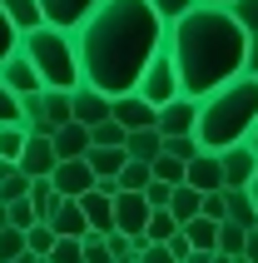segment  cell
<instances>
[{
    "label": "cell",
    "mask_w": 258,
    "mask_h": 263,
    "mask_svg": "<svg viewBox=\"0 0 258 263\" xmlns=\"http://www.w3.org/2000/svg\"><path fill=\"white\" fill-rule=\"evenodd\" d=\"M164 20L149 0H100L95 10L75 25V60L80 80L104 89L109 100L129 95L139 80L144 60L164 45Z\"/></svg>",
    "instance_id": "obj_1"
},
{
    "label": "cell",
    "mask_w": 258,
    "mask_h": 263,
    "mask_svg": "<svg viewBox=\"0 0 258 263\" xmlns=\"http://www.w3.org/2000/svg\"><path fill=\"white\" fill-rule=\"evenodd\" d=\"M164 40H169V55H174V65H179V85H184L189 100H204V95L218 89L224 80L244 74L248 30L233 20L229 5L194 0L179 20H169Z\"/></svg>",
    "instance_id": "obj_2"
},
{
    "label": "cell",
    "mask_w": 258,
    "mask_h": 263,
    "mask_svg": "<svg viewBox=\"0 0 258 263\" xmlns=\"http://www.w3.org/2000/svg\"><path fill=\"white\" fill-rule=\"evenodd\" d=\"M258 119V74H233L218 89H209L199 100V119H194V134H199L204 149H229L238 139H248Z\"/></svg>",
    "instance_id": "obj_3"
},
{
    "label": "cell",
    "mask_w": 258,
    "mask_h": 263,
    "mask_svg": "<svg viewBox=\"0 0 258 263\" xmlns=\"http://www.w3.org/2000/svg\"><path fill=\"white\" fill-rule=\"evenodd\" d=\"M20 50L30 55V65H35V74H40V85H45V89H75V85H80L75 30L40 20V25L20 30Z\"/></svg>",
    "instance_id": "obj_4"
},
{
    "label": "cell",
    "mask_w": 258,
    "mask_h": 263,
    "mask_svg": "<svg viewBox=\"0 0 258 263\" xmlns=\"http://www.w3.org/2000/svg\"><path fill=\"white\" fill-rule=\"evenodd\" d=\"M134 95H144L154 109H159V104H169L174 95H184V85H179V65H174V55H169V40L144 60L139 80H134Z\"/></svg>",
    "instance_id": "obj_5"
},
{
    "label": "cell",
    "mask_w": 258,
    "mask_h": 263,
    "mask_svg": "<svg viewBox=\"0 0 258 263\" xmlns=\"http://www.w3.org/2000/svg\"><path fill=\"white\" fill-rule=\"evenodd\" d=\"M144 223H149V199H144V189H119L115 194V229L129 234V238H139Z\"/></svg>",
    "instance_id": "obj_6"
},
{
    "label": "cell",
    "mask_w": 258,
    "mask_h": 263,
    "mask_svg": "<svg viewBox=\"0 0 258 263\" xmlns=\"http://www.w3.org/2000/svg\"><path fill=\"white\" fill-rule=\"evenodd\" d=\"M50 184H55V194H65V199H80L85 189H95V169H89L85 154H80V159H60L55 169H50Z\"/></svg>",
    "instance_id": "obj_7"
},
{
    "label": "cell",
    "mask_w": 258,
    "mask_h": 263,
    "mask_svg": "<svg viewBox=\"0 0 258 263\" xmlns=\"http://www.w3.org/2000/svg\"><path fill=\"white\" fill-rule=\"evenodd\" d=\"M15 164H20L30 179H45V174H50V169L60 164L55 139H50V134H35V129H30V134H25V149H20V159H15Z\"/></svg>",
    "instance_id": "obj_8"
},
{
    "label": "cell",
    "mask_w": 258,
    "mask_h": 263,
    "mask_svg": "<svg viewBox=\"0 0 258 263\" xmlns=\"http://www.w3.org/2000/svg\"><path fill=\"white\" fill-rule=\"evenodd\" d=\"M218 164H224V189H233V184H248L258 169V149L248 144V139H238V144L218 149Z\"/></svg>",
    "instance_id": "obj_9"
},
{
    "label": "cell",
    "mask_w": 258,
    "mask_h": 263,
    "mask_svg": "<svg viewBox=\"0 0 258 263\" xmlns=\"http://www.w3.org/2000/svg\"><path fill=\"white\" fill-rule=\"evenodd\" d=\"M194 119H199V100L189 95H174L169 104H159V134H194Z\"/></svg>",
    "instance_id": "obj_10"
},
{
    "label": "cell",
    "mask_w": 258,
    "mask_h": 263,
    "mask_svg": "<svg viewBox=\"0 0 258 263\" xmlns=\"http://www.w3.org/2000/svg\"><path fill=\"white\" fill-rule=\"evenodd\" d=\"M184 184H194L199 194L224 189V164H218V149H199V154L184 164Z\"/></svg>",
    "instance_id": "obj_11"
},
{
    "label": "cell",
    "mask_w": 258,
    "mask_h": 263,
    "mask_svg": "<svg viewBox=\"0 0 258 263\" xmlns=\"http://www.w3.org/2000/svg\"><path fill=\"white\" fill-rule=\"evenodd\" d=\"M45 223L55 229V238L60 234H65V238H85L89 234V219H85V209H80V199H65V194H60L55 209L45 214Z\"/></svg>",
    "instance_id": "obj_12"
},
{
    "label": "cell",
    "mask_w": 258,
    "mask_h": 263,
    "mask_svg": "<svg viewBox=\"0 0 258 263\" xmlns=\"http://www.w3.org/2000/svg\"><path fill=\"white\" fill-rule=\"evenodd\" d=\"M70 100H75V119H80V124H100V119H109V109H115V100H109L104 89L85 85V80L70 89Z\"/></svg>",
    "instance_id": "obj_13"
},
{
    "label": "cell",
    "mask_w": 258,
    "mask_h": 263,
    "mask_svg": "<svg viewBox=\"0 0 258 263\" xmlns=\"http://www.w3.org/2000/svg\"><path fill=\"white\" fill-rule=\"evenodd\" d=\"M0 80L15 89V95H30V89H40V74H35V65H30V55L15 45L10 55L0 60Z\"/></svg>",
    "instance_id": "obj_14"
},
{
    "label": "cell",
    "mask_w": 258,
    "mask_h": 263,
    "mask_svg": "<svg viewBox=\"0 0 258 263\" xmlns=\"http://www.w3.org/2000/svg\"><path fill=\"white\" fill-rule=\"evenodd\" d=\"M109 115H115L124 129H144V124H154V119H159V109L144 100V95L129 89V95H115V109H109Z\"/></svg>",
    "instance_id": "obj_15"
},
{
    "label": "cell",
    "mask_w": 258,
    "mask_h": 263,
    "mask_svg": "<svg viewBox=\"0 0 258 263\" xmlns=\"http://www.w3.org/2000/svg\"><path fill=\"white\" fill-rule=\"evenodd\" d=\"M80 209H85V219H89V234H109L115 229V194L85 189L80 194Z\"/></svg>",
    "instance_id": "obj_16"
},
{
    "label": "cell",
    "mask_w": 258,
    "mask_h": 263,
    "mask_svg": "<svg viewBox=\"0 0 258 263\" xmlns=\"http://www.w3.org/2000/svg\"><path fill=\"white\" fill-rule=\"evenodd\" d=\"M50 139H55L60 159H80V154H89V144H95V139H89V124H80V119H65Z\"/></svg>",
    "instance_id": "obj_17"
},
{
    "label": "cell",
    "mask_w": 258,
    "mask_h": 263,
    "mask_svg": "<svg viewBox=\"0 0 258 263\" xmlns=\"http://www.w3.org/2000/svg\"><path fill=\"white\" fill-rule=\"evenodd\" d=\"M100 0H40V15L50 20V25H65V30H75L80 20H85L89 10H95Z\"/></svg>",
    "instance_id": "obj_18"
},
{
    "label": "cell",
    "mask_w": 258,
    "mask_h": 263,
    "mask_svg": "<svg viewBox=\"0 0 258 263\" xmlns=\"http://www.w3.org/2000/svg\"><path fill=\"white\" fill-rule=\"evenodd\" d=\"M89 169H95V179H119V169H124V144H89Z\"/></svg>",
    "instance_id": "obj_19"
},
{
    "label": "cell",
    "mask_w": 258,
    "mask_h": 263,
    "mask_svg": "<svg viewBox=\"0 0 258 263\" xmlns=\"http://www.w3.org/2000/svg\"><path fill=\"white\" fill-rule=\"evenodd\" d=\"M159 149H164L159 124H144V129H129V134H124V154H129V159H144V164H149Z\"/></svg>",
    "instance_id": "obj_20"
},
{
    "label": "cell",
    "mask_w": 258,
    "mask_h": 263,
    "mask_svg": "<svg viewBox=\"0 0 258 263\" xmlns=\"http://www.w3.org/2000/svg\"><path fill=\"white\" fill-rule=\"evenodd\" d=\"M224 199H229V219H238L244 229H253V223H258V199L248 194V184H233V189H224Z\"/></svg>",
    "instance_id": "obj_21"
},
{
    "label": "cell",
    "mask_w": 258,
    "mask_h": 263,
    "mask_svg": "<svg viewBox=\"0 0 258 263\" xmlns=\"http://www.w3.org/2000/svg\"><path fill=\"white\" fill-rule=\"evenodd\" d=\"M45 95V129L55 134L65 119H75V100H70V89H40Z\"/></svg>",
    "instance_id": "obj_22"
},
{
    "label": "cell",
    "mask_w": 258,
    "mask_h": 263,
    "mask_svg": "<svg viewBox=\"0 0 258 263\" xmlns=\"http://www.w3.org/2000/svg\"><path fill=\"white\" fill-rule=\"evenodd\" d=\"M179 229L189 234L194 249H218V219H209V214H194V219H184Z\"/></svg>",
    "instance_id": "obj_23"
},
{
    "label": "cell",
    "mask_w": 258,
    "mask_h": 263,
    "mask_svg": "<svg viewBox=\"0 0 258 263\" xmlns=\"http://www.w3.org/2000/svg\"><path fill=\"white\" fill-rule=\"evenodd\" d=\"M199 204H204V194L194 189V184H174V194H169V214H174L179 223L194 219V214H199Z\"/></svg>",
    "instance_id": "obj_24"
},
{
    "label": "cell",
    "mask_w": 258,
    "mask_h": 263,
    "mask_svg": "<svg viewBox=\"0 0 258 263\" xmlns=\"http://www.w3.org/2000/svg\"><path fill=\"white\" fill-rule=\"evenodd\" d=\"M179 234V219H174L169 209H149V223H144V238L149 243H169Z\"/></svg>",
    "instance_id": "obj_25"
},
{
    "label": "cell",
    "mask_w": 258,
    "mask_h": 263,
    "mask_svg": "<svg viewBox=\"0 0 258 263\" xmlns=\"http://www.w3.org/2000/svg\"><path fill=\"white\" fill-rule=\"evenodd\" d=\"M184 164L179 154H169V149H159L154 159H149V169H154V179H164V184H184Z\"/></svg>",
    "instance_id": "obj_26"
},
{
    "label": "cell",
    "mask_w": 258,
    "mask_h": 263,
    "mask_svg": "<svg viewBox=\"0 0 258 263\" xmlns=\"http://www.w3.org/2000/svg\"><path fill=\"white\" fill-rule=\"evenodd\" d=\"M25 194H30V174L20 169V164L0 174V204H10V199H25Z\"/></svg>",
    "instance_id": "obj_27"
},
{
    "label": "cell",
    "mask_w": 258,
    "mask_h": 263,
    "mask_svg": "<svg viewBox=\"0 0 258 263\" xmlns=\"http://www.w3.org/2000/svg\"><path fill=\"white\" fill-rule=\"evenodd\" d=\"M244 238L248 229L238 219H218V253H244Z\"/></svg>",
    "instance_id": "obj_28"
},
{
    "label": "cell",
    "mask_w": 258,
    "mask_h": 263,
    "mask_svg": "<svg viewBox=\"0 0 258 263\" xmlns=\"http://www.w3.org/2000/svg\"><path fill=\"white\" fill-rule=\"evenodd\" d=\"M25 124L15 119V124H0V159H20V149H25Z\"/></svg>",
    "instance_id": "obj_29"
},
{
    "label": "cell",
    "mask_w": 258,
    "mask_h": 263,
    "mask_svg": "<svg viewBox=\"0 0 258 263\" xmlns=\"http://www.w3.org/2000/svg\"><path fill=\"white\" fill-rule=\"evenodd\" d=\"M5 15H10L20 30H30V25H40L45 15H40V0H5Z\"/></svg>",
    "instance_id": "obj_30"
},
{
    "label": "cell",
    "mask_w": 258,
    "mask_h": 263,
    "mask_svg": "<svg viewBox=\"0 0 258 263\" xmlns=\"http://www.w3.org/2000/svg\"><path fill=\"white\" fill-rule=\"evenodd\" d=\"M25 199L35 204V214L45 219V214L55 209V199H60V194H55V184H50V174H45V179H30V194H25Z\"/></svg>",
    "instance_id": "obj_31"
},
{
    "label": "cell",
    "mask_w": 258,
    "mask_h": 263,
    "mask_svg": "<svg viewBox=\"0 0 258 263\" xmlns=\"http://www.w3.org/2000/svg\"><path fill=\"white\" fill-rule=\"evenodd\" d=\"M25 249H30V253H45V258H50V249H55V229H50L45 219H35V223L25 229Z\"/></svg>",
    "instance_id": "obj_32"
},
{
    "label": "cell",
    "mask_w": 258,
    "mask_h": 263,
    "mask_svg": "<svg viewBox=\"0 0 258 263\" xmlns=\"http://www.w3.org/2000/svg\"><path fill=\"white\" fill-rule=\"evenodd\" d=\"M149 179H154V169H149L144 159H124V169H119V189H144Z\"/></svg>",
    "instance_id": "obj_33"
},
{
    "label": "cell",
    "mask_w": 258,
    "mask_h": 263,
    "mask_svg": "<svg viewBox=\"0 0 258 263\" xmlns=\"http://www.w3.org/2000/svg\"><path fill=\"white\" fill-rule=\"evenodd\" d=\"M50 263H85V238H55V249H50Z\"/></svg>",
    "instance_id": "obj_34"
},
{
    "label": "cell",
    "mask_w": 258,
    "mask_h": 263,
    "mask_svg": "<svg viewBox=\"0 0 258 263\" xmlns=\"http://www.w3.org/2000/svg\"><path fill=\"white\" fill-rule=\"evenodd\" d=\"M124 124H119V119L115 115H109V119H100V124H89V139H95V144H124Z\"/></svg>",
    "instance_id": "obj_35"
},
{
    "label": "cell",
    "mask_w": 258,
    "mask_h": 263,
    "mask_svg": "<svg viewBox=\"0 0 258 263\" xmlns=\"http://www.w3.org/2000/svg\"><path fill=\"white\" fill-rule=\"evenodd\" d=\"M15 253H25V229L5 223V229H0V263H10Z\"/></svg>",
    "instance_id": "obj_36"
},
{
    "label": "cell",
    "mask_w": 258,
    "mask_h": 263,
    "mask_svg": "<svg viewBox=\"0 0 258 263\" xmlns=\"http://www.w3.org/2000/svg\"><path fill=\"white\" fill-rule=\"evenodd\" d=\"M85 263H115V249L104 234H85Z\"/></svg>",
    "instance_id": "obj_37"
},
{
    "label": "cell",
    "mask_w": 258,
    "mask_h": 263,
    "mask_svg": "<svg viewBox=\"0 0 258 263\" xmlns=\"http://www.w3.org/2000/svg\"><path fill=\"white\" fill-rule=\"evenodd\" d=\"M164 149H169V154H179V159H194V154H199V134H164Z\"/></svg>",
    "instance_id": "obj_38"
},
{
    "label": "cell",
    "mask_w": 258,
    "mask_h": 263,
    "mask_svg": "<svg viewBox=\"0 0 258 263\" xmlns=\"http://www.w3.org/2000/svg\"><path fill=\"white\" fill-rule=\"evenodd\" d=\"M5 219H10L15 229H30L40 214H35V204H30V199H10V204H5Z\"/></svg>",
    "instance_id": "obj_39"
},
{
    "label": "cell",
    "mask_w": 258,
    "mask_h": 263,
    "mask_svg": "<svg viewBox=\"0 0 258 263\" xmlns=\"http://www.w3.org/2000/svg\"><path fill=\"white\" fill-rule=\"evenodd\" d=\"M229 10H233V20H238L248 35L258 30V0H229Z\"/></svg>",
    "instance_id": "obj_40"
},
{
    "label": "cell",
    "mask_w": 258,
    "mask_h": 263,
    "mask_svg": "<svg viewBox=\"0 0 258 263\" xmlns=\"http://www.w3.org/2000/svg\"><path fill=\"white\" fill-rule=\"evenodd\" d=\"M15 45H20V25H15L10 15H5V5H0V60L10 55Z\"/></svg>",
    "instance_id": "obj_41"
},
{
    "label": "cell",
    "mask_w": 258,
    "mask_h": 263,
    "mask_svg": "<svg viewBox=\"0 0 258 263\" xmlns=\"http://www.w3.org/2000/svg\"><path fill=\"white\" fill-rule=\"evenodd\" d=\"M15 119H20V95L0 80V124H15Z\"/></svg>",
    "instance_id": "obj_42"
},
{
    "label": "cell",
    "mask_w": 258,
    "mask_h": 263,
    "mask_svg": "<svg viewBox=\"0 0 258 263\" xmlns=\"http://www.w3.org/2000/svg\"><path fill=\"white\" fill-rule=\"evenodd\" d=\"M199 214H209V219H229V199H224V189H209V194H204Z\"/></svg>",
    "instance_id": "obj_43"
},
{
    "label": "cell",
    "mask_w": 258,
    "mask_h": 263,
    "mask_svg": "<svg viewBox=\"0 0 258 263\" xmlns=\"http://www.w3.org/2000/svg\"><path fill=\"white\" fill-rule=\"evenodd\" d=\"M169 194H174V184H164V179H149V184H144L149 209H169Z\"/></svg>",
    "instance_id": "obj_44"
},
{
    "label": "cell",
    "mask_w": 258,
    "mask_h": 263,
    "mask_svg": "<svg viewBox=\"0 0 258 263\" xmlns=\"http://www.w3.org/2000/svg\"><path fill=\"white\" fill-rule=\"evenodd\" d=\"M149 5H154V10H159V20L169 25V20H179V15H184L194 0H149Z\"/></svg>",
    "instance_id": "obj_45"
},
{
    "label": "cell",
    "mask_w": 258,
    "mask_h": 263,
    "mask_svg": "<svg viewBox=\"0 0 258 263\" xmlns=\"http://www.w3.org/2000/svg\"><path fill=\"white\" fill-rule=\"evenodd\" d=\"M134 253H139V263H179L169 253V243H144V249H134Z\"/></svg>",
    "instance_id": "obj_46"
},
{
    "label": "cell",
    "mask_w": 258,
    "mask_h": 263,
    "mask_svg": "<svg viewBox=\"0 0 258 263\" xmlns=\"http://www.w3.org/2000/svg\"><path fill=\"white\" fill-rule=\"evenodd\" d=\"M189 249H194V243H189V234H184V229H179V234L169 238V253H174V258H179V263H184V258H189Z\"/></svg>",
    "instance_id": "obj_47"
},
{
    "label": "cell",
    "mask_w": 258,
    "mask_h": 263,
    "mask_svg": "<svg viewBox=\"0 0 258 263\" xmlns=\"http://www.w3.org/2000/svg\"><path fill=\"white\" fill-rule=\"evenodd\" d=\"M244 70H248V74H258V30L248 35V55H244Z\"/></svg>",
    "instance_id": "obj_48"
},
{
    "label": "cell",
    "mask_w": 258,
    "mask_h": 263,
    "mask_svg": "<svg viewBox=\"0 0 258 263\" xmlns=\"http://www.w3.org/2000/svg\"><path fill=\"white\" fill-rule=\"evenodd\" d=\"M244 258L258 263V229H248V238H244Z\"/></svg>",
    "instance_id": "obj_49"
},
{
    "label": "cell",
    "mask_w": 258,
    "mask_h": 263,
    "mask_svg": "<svg viewBox=\"0 0 258 263\" xmlns=\"http://www.w3.org/2000/svg\"><path fill=\"white\" fill-rule=\"evenodd\" d=\"M10 263H50V258H45V253H30V249H25V253H15Z\"/></svg>",
    "instance_id": "obj_50"
},
{
    "label": "cell",
    "mask_w": 258,
    "mask_h": 263,
    "mask_svg": "<svg viewBox=\"0 0 258 263\" xmlns=\"http://www.w3.org/2000/svg\"><path fill=\"white\" fill-rule=\"evenodd\" d=\"M214 263H238V253H218L214 249Z\"/></svg>",
    "instance_id": "obj_51"
},
{
    "label": "cell",
    "mask_w": 258,
    "mask_h": 263,
    "mask_svg": "<svg viewBox=\"0 0 258 263\" xmlns=\"http://www.w3.org/2000/svg\"><path fill=\"white\" fill-rule=\"evenodd\" d=\"M115 263H139V253H134V249H124V253H119Z\"/></svg>",
    "instance_id": "obj_52"
},
{
    "label": "cell",
    "mask_w": 258,
    "mask_h": 263,
    "mask_svg": "<svg viewBox=\"0 0 258 263\" xmlns=\"http://www.w3.org/2000/svg\"><path fill=\"white\" fill-rule=\"evenodd\" d=\"M248 144H253V149H258V119H253V129H248Z\"/></svg>",
    "instance_id": "obj_53"
},
{
    "label": "cell",
    "mask_w": 258,
    "mask_h": 263,
    "mask_svg": "<svg viewBox=\"0 0 258 263\" xmlns=\"http://www.w3.org/2000/svg\"><path fill=\"white\" fill-rule=\"evenodd\" d=\"M248 194H253V199H258V169H253V179H248Z\"/></svg>",
    "instance_id": "obj_54"
},
{
    "label": "cell",
    "mask_w": 258,
    "mask_h": 263,
    "mask_svg": "<svg viewBox=\"0 0 258 263\" xmlns=\"http://www.w3.org/2000/svg\"><path fill=\"white\" fill-rule=\"evenodd\" d=\"M5 223H10V219H5V204H0V229H5Z\"/></svg>",
    "instance_id": "obj_55"
},
{
    "label": "cell",
    "mask_w": 258,
    "mask_h": 263,
    "mask_svg": "<svg viewBox=\"0 0 258 263\" xmlns=\"http://www.w3.org/2000/svg\"><path fill=\"white\" fill-rule=\"evenodd\" d=\"M209 5H229V0H209Z\"/></svg>",
    "instance_id": "obj_56"
},
{
    "label": "cell",
    "mask_w": 258,
    "mask_h": 263,
    "mask_svg": "<svg viewBox=\"0 0 258 263\" xmlns=\"http://www.w3.org/2000/svg\"><path fill=\"white\" fill-rule=\"evenodd\" d=\"M0 5H5V0H0Z\"/></svg>",
    "instance_id": "obj_57"
}]
</instances>
